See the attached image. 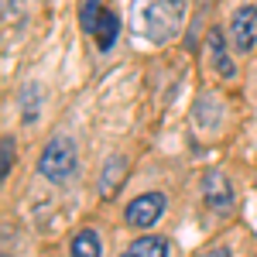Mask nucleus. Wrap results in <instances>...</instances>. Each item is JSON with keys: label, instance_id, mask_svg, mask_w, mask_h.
I'll return each mask as SVG.
<instances>
[{"label": "nucleus", "instance_id": "obj_4", "mask_svg": "<svg viewBox=\"0 0 257 257\" xmlns=\"http://www.w3.org/2000/svg\"><path fill=\"white\" fill-rule=\"evenodd\" d=\"M202 196H206V206L216 209V213H230L233 209V185L223 172H209L202 178Z\"/></svg>", "mask_w": 257, "mask_h": 257}, {"label": "nucleus", "instance_id": "obj_6", "mask_svg": "<svg viewBox=\"0 0 257 257\" xmlns=\"http://www.w3.org/2000/svg\"><path fill=\"white\" fill-rule=\"evenodd\" d=\"M123 178H127V158H120V155H113V158H106V165H103V175H99V192H103V199H113L123 189Z\"/></svg>", "mask_w": 257, "mask_h": 257}, {"label": "nucleus", "instance_id": "obj_12", "mask_svg": "<svg viewBox=\"0 0 257 257\" xmlns=\"http://www.w3.org/2000/svg\"><path fill=\"white\" fill-rule=\"evenodd\" d=\"M0 151H4V165H0V175H11V165H14V138H0Z\"/></svg>", "mask_w": 257, "mask_h": 257}, {"label": "nucleus", "instance_id": "obj_1", "mask_svg": "<svg viewBox=\"0 0 257 257\" xmlns=\"http://www.w3.org/2000/svg\"><path fill=\"white\" fill-rule=\"evenodd\" d=\"M182 18H185L182 0H134V11H131L134 31L155 45L175 38L182 28Z\"/></svg>", "mask_w": 257, "mask_h": 257}, {"label": "nucleus", "instance_id": "obj_2", "mask_svg": "<svg viewBox=\"0 0 257 257\" xmlns=\"http://www.w3.org/2000/svg\"><path fill=\"white\" fill-rule=\"evenodd\" d=\"M38 172L48 182H69L72 172H76V144H72V138L55 134V138L48 141L45 151H41V158H38Z\"/></svg>", "mask_w": 257, "mask_h": 257}, {"label": "nucleus", "instance_id": "obj_5", "mask_svg": "<svg viewBox=\"0 0 257 257\" xmlns=\"http://www.w3.org/2000/svg\"><path fill=\"white\" fill-rule=\"evenodd\" d=\"M254 41H257V7L243 4L233 14V45H237V52H250Z\"/></svg>", "mask_w": 257, "mask_h": 257}, {"label": "nucleus", "instance_id": "obj_9", "mask_svg": "<svg viewBox=\"0 0 257 257\" xmlns=\"http://www.w3.org/2000/svg\"><path fill=\"white\" fill-rule=\"evenodd\" d=\"M69 254L72 257H103V240L96 230H79L72 243H69Z\"/></svg>", "mask_w": 257, "mask_h": 257}, {"label": "nucleus", "instance_id": "obj_14", "mask_svg": "<svg viewBox=\"0 0 257 257\" xmlns=\"http://www.w3.org/2000/svg\"><path fill=\"white\" fill-rule=\"evenodd\" d=\"M206 257H233V254H230V247H213Z\"/></svg>", "mask_w": 257, "mask_h": 257}, {"label": "nucleus", "instance_id": "obj_11", "mask_svg": "<svg viewBox=\"0 0 257 257\" xmlns=\"http://www.w3.org/2000/svg\"><path fill=\"white\" fill-rule=\"evenodd\" d=\"M21 103H24V120H28V123H35V117H38V110H41V89L35 86V82H28V86H24Z\"/></svg>", "mask_w": 257, "mask_h": 257}, {"label": "nucleus", "instance_id": "obj_10", "mask_svg": "<svg viewBox=\"0 0 257 257\" xmlns=\"http://www.w3.org/2000/svg\"><path fill=\"white\" fill-rule=\"evenodd\" d=\"M209 59H213V65H216V72H219V76H226V79L237 72V69H233V62L226 59V48H223V31H219V28H213V31H209Z\"/></svg>", "mask_w": 257, "mask_h": 257}, {"label": "nucleus", "instance_id": "obj_3", "mask_svg": "<svg viewBox=\"0 0 257 257\" xmlns=\"http://www.w3.org/2000/svg\"><path fill=\"white\" fill-rule=\"evenodd\" d=\"M161 213H165V196H161V192H144V196L131 199V206H127V223H131L134 230H151L161 219Z\"/></svg>", "mask_w": 257, "mask_h": 257}, {"label": "nucleus", "instance_id": "obj_15", "mask_svg": "<svg viewBox=\"0 0 257 257\" xmlns=\"http://www.w3.org/2000/svg\"><path fill=\"white\" fill-rule=\"evenodd\" d=\"M4 257H11V254H4Z\"/></svg>", "mask_w": 257, "mask_h": 257}, {"label": "nucleus", "instance_id": "obj_7", "mask_svg": "<svg viewBox=\"0 0 257 257\" xmlns=\"http://www.w3.org/2000/svg\"><path fill=\"white\" fill-rule=\"evenodd\" d=\"M93 38H96V48H113V41H117V35H120V18L113 14V11H103L96 18V24H93V31H89Z\"/></svg>", "mask_w": 257, "mask_h": 257}, {"label": "nucleus", "instance_id": "obj_13", "mask_svg": "<svg viewBox=\"0 0 257 257\" xmlns=\"http://www.w3.org/2000/svg\"><path fill=\"white\" fill-rule=\"evenodd\" d=\"M99 14H103V4H99V0H89V4L82 7V28H86V31H93V24H96Z\"/></svg>", "mask_w": 257, "mask_h": 257}, {"label": "nucleus", "instance_id": "obj_8", "mask_svg": "<svg viewBox=\"0 0 257 257\" xmlns=\"http://www.w3.org/2000/svg\"><path fill=\"white\" fill-rule=\"evenodd\" d=\"M120 257H168V240L155 237V233H144V237H138Z\"/></svg>", "mask_w": 257, "mask_h": 257}]
</instances>
